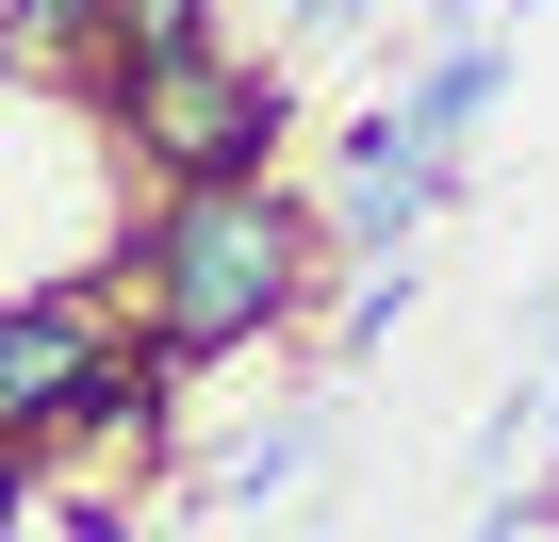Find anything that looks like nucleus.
Wrapping results in <instances>:
<instances>
[{
    "label": "nucleus",
    "instance_id": "nucleus-4",
    "mask_svg": "<svg viewBox=\"0 0 559 542\" xmlns=\"http://www.w3.org/2000/svg\"><path fill=\"white\" fill-rule=\"evenodd\" d=\"M313 444H330V411H280V427H247V444H230V477H214V509H297Z\"/></svg>",
    "mask_w": 559,
    "mask_h": 542
},
{
    "label": "nucleus",
    "instance_id": "nucleus-6",
    "mask_svg": "<svg viewBox=\"0 0 559 542\" xmlns=\"http://www.w3.org/2000/svg\"><path fill=\"white\" fill-rule=\"evenodd\" d=\"M17 34H34V0H0V67H17Z\"/></svg>",
    "mask_w": 559,
    "mask_h": 542
},
{
    "label": "nucleus",
    "instance_id": "nucleus-2",
    "mask_svg": "<svg viewBox=\"0 0 559 542\" xmlns=\"http://www.w3.org/2000/svg\"><path fill=\"white\" fill-rule=\"evenodd\" d=\"M116 116H132V148H148L165 181H230V165H263V148H280V83H263V67H230L214 34L132 50V67H116Z\"/></svg>",
    "mask_w": 559,
    "mask_h": 542
},
{
    "label": "nucleus",
    "instance_id": "nucleus-3",
    "mask_svg": "<svg viewBox=\"0 0 559 542\" xmlns=\"http://www.w3.org/2000/svg\"><path fill=\"white\" fill-rule=\"evenodd\" d=\"M99 362H116V313L99 297H0V444H34Z\"/></svg>",
    "mask_w": 559,
    "mask_h": 542
},
{
    "label": "nucleus",
    "instance_id": "nucleus-7",
    "mask_svg": "<svg viewBox=\"0 0 559 542\" xmlns=\"http://www.w3.org/2000/svg\"><path fill=\"white\" fill-rule=\"evenodd\" d=\"M526 395H543V427H559V362H543V378H526Z\"/></svg>",
    "mask_w": 559,
    "mask_h": 542
},
{
    "label": "nucleus",
    "instance_id": "nucleus-5",
    "mask_svg": "<svg viewBox=\"0 0 559 542\" xmlns=\"http://www.w3.org/2000/svg\"><path fill=\"white\" fill-rule=\"evenodd\" d=\"M395 329H412V263H395V280H362V297H346V346H330V362H379Z\"/></svg>",
    "mask_w": 559,
    "mask_h": 542
},
{
    "label": "nucleus",
    "instance_id": "nucleus-1",
    "mask_svg": "<svg viewBox=\"0 0 559 542\" xmlns=\"http://www.w3.org/2000/svg\"><path fill=\"white\" fill-rule=\"evenodd\" d=\"M313 214L280 197L263 165H230V181H165V214H148V246H132V313H148V362L165 378H214L230 346H263L280 313L313 297Z\"/></svg>",
    "mask_w": 559,
    "mask_h": 542
}]
</instances>
